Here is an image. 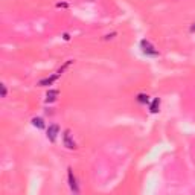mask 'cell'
Wrapping results in <instances>:
<instances>
[{
	"instance_id": "9",
	"label": "cell",
	"mask_w": 195,
	"mask_h": 195,
	"mask_svg": "<svg viewBox=\"0 0 195 195\" xmlns=\"http://www.w3.org/2000/svg\"><path fill=\"white\" fill-rule=\"evenodd\" d=\"M32 125H34V126H37V128H40V130H43V128L46 126L44 121H43L41 117H32Z\"/></svg>"
},
{
	"instance_id": "3",
	"label": "cell",
	"mask_w": 195,
	"mask_h": 195,
	"mask_svg": "<svg viewBox=\"0 0 195 195\" xmlns=\"http://www.w3.org/2000/svg\"><path fill=\"white\" fill-rule=\"evenodd\" d=\"M67 180H69V186H70V191L73 194H79V186H78V181H76V177L72 171V168L67 169Z\"/></svg>"
},
{
	"instance_id": "5",
	"label": "cell",
	"mask_w": 195,
	"mask_h": 195,
	"mask_svg": "<svg viewBox=\"0 0 195 195\" xmlns=\"http://www.w3.org/2000/svg\"><path fill=\"white\" fill-rule=\"evenodd\" d=\"M60 76H61V75L56 72V73H55V75H52V76H47V78L41 79V81L38 82V86H40V87H49V86H52V84L56 81V79H58V78H60Z\"/></svg>"
},
{
	"instance_id": "8",
	"label": "cell",
	"mask_w": 195,
	"mask_h": 195,
	"mask_svg": "<svg viewBox=\"0 0 195 195\" xmlns=\"http://www.w3.org/2000/svg\"><path fill=\"white\" fill-rule=\"evenodd\" d=\"M136 99H137V102H139V104H145V105H146V104H149V96H148V95H145V93H139Z\"/></svg>"
},
{
	"instance_id": "12",
	"label": "cell",
	"mask_w": 195,
	"mask_h": 195,
	"mask_svg": "<svg viewBox=\"0 0 195 195\" xmlns=\"http://www.w3.org/2000/svg\"><path fill=\"white\" fill-rule=\"evenodd\" d=\"M116 35H117L116 32H111V34H108V35H105V37H104V40H111V38H114Z\"/></svg>"
},
{
	"instance_id": "11",
	"label": "cell",
	"mask_w": 195,
	"mask_h": 195,
	"mask_svg": "<svg viewBox=\"0 0 195 195\" xmlns=\"http://www.w3.org/2000/svg\"><path fill=\"white\" fill-rule=\"evenodd\" d=\"M0 87H2V98H6V96H8V90H6V86H5V84H2Z\"/></svg>"
},
{
	"instance_id": "2",
	"label": "cell",
	"mask_w": 195,
	"mask_h": 195,
	"mask_svg": "<svg viewBox=\"0 0 195 195\" xmlns=\"http://www.w3.org/2000/svg\"><path fill=\"white\" fill-rule=\"evenodd\" d=\"M63 145L67 148V149H76V142L73 140V136L70 134V130H64L63 133Z\"/></svg>"
},
{
	"instance_id": "4",
	"label": "cell",
	"mask_w": 195,
	"mask_h": 195,
	"mask_svg": "<svg viewBox=\"0 0 195 195\" xmlns=\"http://www.w3.org/2000/svg\"><path fill=\"white\" fill-rule=\"evenodd\" d=\"M58 134H60V126H58L56 124H51V125H49V128H47V131H46L47 139H49L51 142H55V140H56V137H58Z\"/></svg>"
},
{
	"instance_id": "1",
	"label": "cell",
	"mask_w": 195,
	"mask_h": 195,
	"mask_svg": "<svg viewBox=\"0 0 195 195\" xmlns=\"http://www.w3.org/2000/svg\"><path fill=\"white\" fill-rule=\"evenodd\" d=\"M140 47H142L143 53H146V55H151V56H157L159 55V51L156 49V46L151 44V41H148V40H142L140 41Z\"/></svg>"
},
{
	"instance_id": "10",
	"label": "cell",
	"mask_w": 195,
	"mask_h": 195,
	"mask_svg": "<svg viewBox=\"0 0 195 195\" xmlns=\"http://www.w3.org/2000/svg\"><path fill=\"white\" fill-rule=\"evenodd\" d=\"M70 64H73V60H69V61H67V63H66V64H64V66H63V67H61V69H60V70H58V73H60V75H61V73H63V72L66 70V69H67V67H69V66H70Z\"/></svg>"
},
{
	"instance_id": "6",
	"label": "cell",
	"mask_w": 195,
	"mask_h": 195,
	"mask_svg": "<svg viewBox=\"0 0 195 195\" xmlns=\"http://www.w3.org/2000/svg\"><path fill=\"white\" fill-rule=\"evenodd\" d=\"M159 110H160V99L159 98H154L153 102L149 104V113L156 114V113H159Z\"/></svg>"
},
{
	"instance_id": "13",
	"label": "cell",
	"mask_w": 195,
	"mask_h": 195,
	"mask_svg": "<svg viewBox=\"0 0 195 195\" xmlns=\"http://www.w3.org/2000/svg\"><path fill=\"white\" fill-rule=\"evenodd\" d=\"M67 6H69V3H61V2L56 3V8H67Z\"/></svg>"
},
{
	"instance_id": "15",
	"label": "cell",
	"mask_w": 195,
	"mask_h": 195,
	"mask_svg": "<svg viewBox=\"0 0 195 195\" xmlns=\"http://www.w3.org/2000/svg\"><path fill=\"white\" fill-rule=\"evenodd\" d=\"M191 32H195V23H192V26H191Z\"/></svg>"
},
{
	"instance_id": "7",
	"label": "cell",
	"mask_w": 195,
	"mask_h": 195,
	"mask_svg": "<svg viewBox=\"0 0 195 195\" xmlns=\"http://www.w3.org/2000/svg\"><path fill=\"white\" fill-rule=\"evenodd\" d=\"M58 95H60L58 90H49V91L46 93V102H53V101H56Z\"/></svg>"
},
{
	"instance_id": "14",
	"label": "cell",
	"mask_w": 195,
	"mask_h": 195,
	"mask_svg": "<svg viewBox=\"0 0 195 195\" xmlns=\"http://www.w3.org/2000/svg\"><path fill=\"white\" fill-rule=\"evenodd\" d=\"M64 40L69 41V40H70V35H69V34H64Z\"/></svg>"
}]
</instances>
